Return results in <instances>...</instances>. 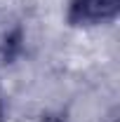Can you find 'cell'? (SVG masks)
Returning <instances> with one entry per match:
<instances>
[{"instance_id": "obj_1", "label": "cell", "mask_w": 120, "mask_h": 122, "mask_svg": "<svg viewBox=\"0 0 120 122\" xmlns=\"http://www.w3.org/2000/svg\"><path fill=\"white\" fill-rule=\"evenodd\" d=\"M120 0H71L68 5V21L73 26H90L101 24L118 14Z\"/></svg>"}]
</instances>
